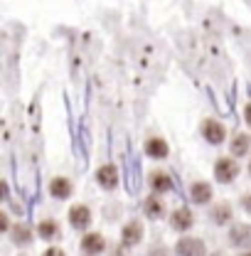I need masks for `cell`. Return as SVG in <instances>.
<instances>
[{
    "mask_svg": "<svg viewBox=\"0 0 251 256\" xmlns=\"http://www.w3.org/2000/svg\"><path fill=\"white\" fill-rule=\"evenodd\" d=\"M175 252H178V256H207V246L197 236H182L175 244Z\"/></svg>",
    "mask_w": 251,
    "mask_h": 256,
    "instance_id": "obj_1",
    "label": "cell"
},
{
    "mask_svg": "<svg viewBox=\"0 0 251 256\" xmlns=\"http://www.w3.org/2000/svg\"><path fill=\"white\" fill-rule=\"evenodd\" d=\"M239 175V165L232 158H220L214 162V178L217 182H232Z\"/></svg>",
    "mask_w": 251,
    "mask_h": 256,
    "instance_id": "obj_2",
    "label": "cell"
},
{
    "mask_svg": "<svg viewBox=\"0 0 251 256\" xmlns=\"http://www.w3.org/2000/svg\"><path fill=\"white\" fill-rule=\"evenodd\" d=\"M202 136L207 138V143L220 146L222 140L226 138V128L222 126L220 121H214V118H207V121L202 124Z\"/></svg>",
    "mask_w": 251,
    "mask_h": 256,
    "instance_id": "obj_3",
    "label": "cell"
},
{
    "mask_svg": "<svg viewBox=\"0 0 251 256\" xmlns=\"http://www.w3.org/2000/svg\"><path fill=\"white\" fill-rule=\"evenodd\" d=\"M69 222H72V226H76V229H86L92 224V210L86 204H74L69 210Z\"/></svg>",
    "mask_w": 251,
    "mask_h": 256,
    "instance_id": "obj_4",
    "label": "cell"
},
{
    "mask_svg": "<svg viewBox=\"0 0 251 256\" xmlns=\"http://www.w3.org/2000/svg\"><path fill=\"white\" fill-rule=\"evenodd\" d=\"M96 180H98L101 188L114 190V188L118 185V168H116V165H101L98 172H96Z\"/></svg>",
    "mask_w": 251,
    "mask_h": 256,
    "instance_id": "obj_5",
    "label": "cell"
},
{
    "mask_svg": "<svg viewBox=\"0 0 251 256\" xmlns=\"http://www.w3.org/2000/svg\"><path fill=\"white\" fill-rule=\"evenodd\" d=\"M192 222H194V217H192V212H190L188 207H178L170 214V226L175 232H188L190 226H192Z\"/></svg>",
    "mask_w": 251,
    "mask_h": 256,
    "instance_id": "obj_6",
    "label": "cell"
},
{
    "mask_svg": "<svg viewBox=\"0 0 251 256\" xmlns=\"http://www.w3.org/2000/svg\"><path fill=\"white\" fill-rule=\"evenodd\" d=\"M82 249H84V254H89V256L101 254V252L106 249V239H104L98 232H89V234L82 239Z\"/></svg>",
    "mask_w": 251,
    "mask_h": 256,
    "instance_id": "obj_7",
    "label": "cell"
},
{
    "mask_svg": "<svg viewBox=\"0 0 251 256\" xmlns=\"http://www.w3.org/2000/svg\"><path fill=\"white\" fill-rule=\"evenodd\" d=\"M140 239H143V224L136 222V220L126 224L124 232H121V242H124V246H136Z\"/></svg>",
    "mask_w": 251,
    "mask_h": 256,
    "instance_id": "obj_8",
    "label": "cell"
},
{
    "mask_svg": "<svg viewBox=\"0 0 251 256\" xmlns=\"http://www.w3.org/2000/svg\"><path fill=\"white\" fill-rule=\"evenodd\" d=\"M146 153L150 156V158H168V153H170V148H168V143H165V138H158V136H153V138H148L146 140Z\"/></svg>",
    "mask_w": 251,
    "mask_h": 256,
    "instance_id": "obj_9",
    "label": "cell"
},
{
    "mask_svg": "<svg viewBox=\"0 0 251 256\" xmlns=\"http://www.w3.org/2000/svg\"><path fill=\"white\" fill-rule=\"evenodd\" d=\"M72 180H66V178H54L52 182H50V192H52V197H57V200H66L69 194H72Z\"/></svg>",
    "mask_w": 251,
    "mask_h": 256,
    "instance_id": "obj_10",
    "label": "cell"
},
{
    "mask_svg": "<svg viewBox=\"0 0 251 256\" xmlns=\"http://www.w3.org/2000/svg\"><path fill=\"white\" fill-rule=\"evenodd\" d=\"M148 180H150V188H153L156 192L172 190V180H170V175H168V172H162V170H153Z\"/></svg>",
    "mask_w": 251,
    "mask_h": 256,
    "instance_id": "obj_11",
    "label": "cell"
},
{
    "mask_svg": "<svg viewBox=\"0 0 251 256\" xmlns=\"http://www.w3.org/2000/svg\"><path fill=\"white\" fill-rule=\"evenodd\" d=\"M190 197H192V202L204 204V202H210V200H212V188H210L207 182H192V188H190Z\"/></svg>",
    "mask_w": 251,
    "mask_h": 256,
    "instance_id": "obj_12",
    "label": "cell"
},
{
    "mask_svg": "<svg viewBox=\"0 0 251 256\" xmlns=\"http://www.w3.org/2000/svg\"><path fill=\"white\" fill-rule=\"evenodd\" d=\"M229 239H232V244H236V246L249 244V242H251V226H249V224H236V226H232Z\"/></svg>",
    "mask_w": 251,
    "mask_h": 256,
    "instance_id": "obj_13",
    "label": "cell"
},
{
    "mask_svg": "<svg viewBox=\"0 0 251 256\" xmlns=\"http://www.w3.org/2000/svg\"><path fill=\"white\" fill-rule=\"evenodd\" d=\"M10 236H12L15 244H30L32 242V232L28 224H15L12 232H10Z\"/></svg>",
    "mask_w": 251,
    "mask_h": 256,
    "instance_id": "obj_14",
    "label": "cell"
},
{
    "mask_svg": "<svg viewBox=\"0 0 251 256\" xmlns=\"http://www.w3.org/2000/svg\"><path fill=\"white\" fill-rule=\"evenodd\" d=\"M210 217H212V220H214L217 224H226L229 220H232V207H229L226 202H220L217 207H212Z\"/></svg>",
    "mask_w": 251,
    "mask_h": 256,
    "instance_id": "obj_15",
    "label": "cell"
},
{
    "mask_svg": "<svg viewBox=\"0 0 251 256\" xmlns=\"http://www.w3.org/2000/svg\"><path fill=\"white\" fill-rule=\"evenodd\" d=\"M146 214H148L150 220H160V217L165 214V204H162L158 197H148V200H146Z\"/></svg>",
    "mask_w": 251,
    "mask_h": 256,
    "instance_id": "obj_16",
    "label": "cell"
},
{
    "mask_svg": "<svg viewBox=\"0 0 251 256\" xmlns=\"http://www.w3.org/2000/svg\"><path fill=\"white\" fill-rule=\"evenodd\" d=\"M232 153L234 156H246L249 153V136L234 133V138H232Z\"/></svg>",
    "mask_w": 251,
    "mask_h": 256,
    "instance_id": "obj_17",
    "label": "cell"
},
{
    "mask_svg": "<svg viewBox=\"0 0 251 256\" xmlns=\"http://www.w3.org/2000/svg\"><path fill=\"white\" fill-rule=\"evenodd\" d=\"M37 232H40V236H42V239H52V236H57L60 226H57L54 220H44V222H40Z\"/></svg>",
    "mask_w": 251,
    "mask_h": 256,
    "instance_id": "obj_18",
    "label": "cell"
},
{
    "mask_svg": "<svg viewBox=\"0 0 251 256\" xmlns=\"http://www.w3.org/2000/svg\"><path fill=\"white\" fill-rule=\"evenodd\" d=\"M0 229H2V232L12 229V226H10V220H8V212H2V214H0Z\"/></svg>",
    "mask_w": 251,
    "mask_h": 256,
    "instance_id": "obj_19",
    "label": "cell"
},
{
    "mask_svg": "<svg viewBox=\"0 0 251 256\" xmlns=\"http://www.w3.org/2000/svg\"><path fill=\"white\" fill-rule=\"evenodd\" d=\"M242 207H244V212L251 214V192H246V194L242 197Z\"/></svg>",
    "mask_w": 251,
    "mask_h": 256,
    "instance_id": "obj_20",
    "label": "cell"
},
{
    "mask_svg": "<svg viewBox=\"0 0 251 256\" xmlns=\"http://www.w3.org/2000/svg\"><path fill=\"white\" fill-rule=\"evenodd\" d=\"M42 256H66V254H64L62 249H57V246H50V249H47Z\"/></svg>",
    "mask_w": 251,
    "mask_h": 256,
    "instance_id": "obj_21",
    "label": "cell"
},
{
    "mask_svg": "<svg viewBox=\"0 0 251 256\" xmlns=\"http://www.w3.org/2000/svg\"><path fill=\"white\" fill-rule=\"evenodd\" d=\"M244 118H246V124L251 126V104L246 106V108H244Z\"/></svg>",
    "mask_w": 251,
    "mask_h": 256,
    "instance_id": "obj_22",
    "label": "cell"
},
{
    "mask_svg": "<svg viewBox=\"0 0 251 256\" xmlns=\"http://www.w3.org/2000/svg\"><path fill=\"white\" fill-rule=\"evenodd\" d=\"M148 256H168V254H165V252H160V249H156V252H150Z\"/></svg>",
    "mask_w": 251,
    "mask_h": 256,
    "instance_id": "obj_23",
    "label": "cell"
},
{
    "mask_svg": "<svg viewBox=\"0 0 251 256\" xmlns=\"http://www.w3.org/2000/svg\"><path fill=\"white\" fill-rule=\"evenodd\" d=\"M249 175H251V162H249Z\"/></svg>",
    "mask_w": 251,
    "mask_h": 256,
    "instance_id": "obj_24",
    "label": "cell"
},
{
    "mask_svg": "<svg viewBox=\"0 0 251 256\" xmlns=\"http://www.w3.org/2000/svg\"><path fill=\"white\" fill-rule=\"evenodd\" d=\"M244 256H251V254H244Z\"/></svg>",
    "mask_w": 251,
    "mask_h": 256,
    "instance_id": "obj_25",
    "label": "cell"
}]
</instances>
